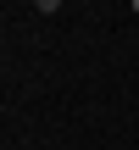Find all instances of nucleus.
Returning <instances> with one entry per match:
<instances>
[{"instance_id": "1", "label": "nucleus", "mask_w": 139, "mask_h": 150, "mask_svg": "<svg viewBox=\"0 0 139 150\" xmlns=\"http://www.w3.org/2000/svg\"><path fill=\"white\" fill-rule=\"evenodd\" d=\"M61 6H67V0H33V11H39V17H56Z\"/></svg>"}, {"instance_id": "2", "label": "nucleus", "mask_w": 139, "mask_h": 150, "mask_svg": "<svg viewBox=\"0 0 139 150\" xmlns=\"http://www.w3.org/2000/svg\"><path fill=\"white\" fill-rule=\"evenodd\" d=\"M134 17H139V0H134Z\"/></svg>"}]
</instances>
